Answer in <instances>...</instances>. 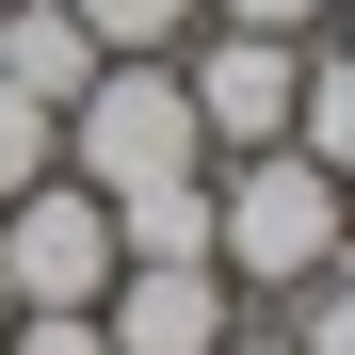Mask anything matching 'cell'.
<instances>
[{"instance_id":"cell-1","label":"cell","mask_w":355,"mask_h":355,"mask_svg":"<svg viewBox=\"0 0 355 355\" xmlns=\"http://www.w3.org/2000/svg\"><path fill=\"white\" fill-rule=\"evenodd\" d=\"M339 243H355V178H323L307 146H243L210 178V275L226 291H275V307H291Z\"/></svg>"},{"instance_id":"cell-2","label":"cell","mask_w":355,"mask_h":355,"mask_svg":"<svg viewBox=\"0 0 355 355\" xmlns=\"http://www.w3.org/2000/svg\"><path fill=\"white\" fill-rule=\"evenodd\" d=\"M65 178H81V194L210 178V130H194V97H178V65H97V81L65 97Z\"/></svg>"},{"instance_id":"cell-3","label":"cell","mask_w":355,"mask_h":355,"mask_svg":"<svg viewBox=\"0 0 355 355\" xmlns=\"http://www.w3.org/2000/svg\"><path fill=\"white\" fill-rule=\"evenodd\" d=\"M113 275H130V259H113V210L81 194V178L0 194V291H17V307H97Z\"/></svg>"},{"instance_id":"cell-4","label":"cell","mask_w":355,"mask_h":355,"mask_svg":"<svg viewBox=\"0 0 355 355\" xmlns=\"http://www.w3.org/2000/svg\"><path fill=\"white\" fill-rule=\"evenodd\" d=\"M291 81H307V33H194L178 49V97H194V130L210 162H243V146H291Z\"/></svg>"},{"instance_id":"cell-5","label":"cell","mask_w":355,"mask_h":355,"mask_svg":"<svg viewBox=\"0 0 355 355\" xmlns=\"http://www.w3.org/2000/svg\"><path fill=\"white\" fill-rule=\"evenodd\" d=\"M97 339L113 355H226V339H243V291H226L210 259H130L97 291Z\"/></svg>"},{"instance_id":"cell-6","label":"cell","mask_w":355,"mask_h":355,"mask_svg":"<svg viewBox=\"0 0 355 355\" xmlns=\"http://www.w3.org/2000/svg\"><path fill=\"white\" fill-rule=\"evenodd\" d=\"M97 65H113V49L65 17V0H0V81H17V97H49V113H65Z\"/></svg>"},{"instance_id":"cell-7","label":"cell","mask_w":355,"mask_h":355,"mask_svg":"<svg viewBox=\"0 0 355 355\" xmlns=\"http://www.w3.org/2000/svg\"><path fill=\"white\" fill-rule=\"evenodd\" d=\"M113 259H210V178H146V194H97Z\"/></svg>"},{"instance_id":"cell-8","label":"cell","mask_w":355,"mask_h":355,"mask_svg":"<svg viewBox=\"0 0 355 355\" xmlns=\"http://www.w3.org/2000/svg\"><path fill=\"white\" fill-rule=\"evenodd\" d=\"M65 17L113 49V65H178V49L210 33V0H65Z\"/></svg>"},{"instance_id":"cell-9","label":"cell","mask_w":355,"mask_h":355,"mask_svg":"<svg viewBox=\"0 0 355 355\" xmlns=\"http://www.w3.org/2000/svg\"><path fill=\"white\" fill-rule=\"evenodd\" d=\"M291 146L323 178H355V49H307V81H291Z\"/></svg>"},{"instance_id":"cell-10","label":"cell","mask_w":355,"mask_h":355,"mask_svg":"<svg viewBox=\"0 0 355 355\" xmlns=\"http://www.w3.org/2000/svg\"><path fill=\"white\" fill-rule=\"evenodd\" d=\"M33 178H65V113L0 81V194H33Z\"/></svg>"},{"instance_id":"cell-11","label":"cell","mask_w":355,"mask_h":355,"mask_svg":"<svg viewBox=\"0 0 355 355\" xmlns=\"http://www.w3.org/2000/svg\"><path fill=\"white\" fill-rule=\"evenodd\" d=\"M291 355H355V243H339L307 291H291Z\"/></svg>"},{"instance_id":"cell-12","label":"cell","mask_w":355,"mask_h":355,"mask_svg":"<svg viewBox=\"0 0 355 355\" xmlns=\"http://www.w3.org/2000/svg\"><path fill=\"white\" fill-rule=\"evenodd\" d=\"M226 33H323V0H210Z\"/></svg>"},{"instance_id":"cell-13","label":"cell","mask_w":355,"mask_h":355,"mask_svg":"<svg viewBox=\"0 0 355 355\" xmlns=\"http://www.w3.org/2000/svg\"><path fill=\"white\" fill-rule=\"evenodd\" d=\"M226 355H291V339H259V323H243V339H226Z\"/></svg>"}]
</instances>
